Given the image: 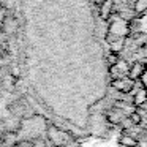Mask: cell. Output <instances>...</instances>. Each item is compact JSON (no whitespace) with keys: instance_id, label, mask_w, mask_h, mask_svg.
I'll return each mask as SVG.
<instances>
[{"instance_id":"1","label":"cell","mask_w":147,"mask_h":147,"mask_svg":"<svg viewBox=\"0 0 147 147\" xmlns=\"http://www.w3.org/2000/svg\"><path fill=\"white\" fill-rule=\"evenodd\" d=\"M131 35L130 21L125 19L123 16L114 13L108 19V33H106V41L111 45L119 40H127Z\"/></svg>"},{"instance_id":"2","label":"cell","mask_w":147,"mask_h":147,"mask_svg":"<svg viewBox=\"0 0 147 147\" xmlns=\"http://www.w3.org/2000/svg\"><path fill=\"white\" fill-rule=\"evenodd\" d=\"M134 84H136V81L125 76V78H119V79H112L111 86H112V89H115L120 93H130L134 89Z\"/></svg>"},{"instance_id":"3","label":"cell","mask_w":147,"mask_h":147,"mask_svg":"<svg viewBox=\"0 0 147 147\" xmlns=\"http://www.w3.org/2000/svg\"><path fill=\"white\" fill-rule=\"evenodd\" d=\"M128 70H130V65L127 63V60H122V59H119L114 65L109 67V73H111L112 79H119V78L128 76Z\"/></svg>"},{"instance_id":"4","label":"cell","mask_w":147,"mask_h":147,"mask_svg":"<svg viewBox=\"0 0 147 147\" xmlns=\"http://www.w3.org/2000/svg\"><path fill=\"white\" fill-rule=\"evenodd\" d=\"M144 67H146V63H142V62H134L133 65H130L128 78L133 79V81H139L141 76H142V73H144Z\"/></svg>"},{"instance_id":"5","label":"cell","mask_w":147,"mask_h":147,"mask_svg":"<svg viewBox=\"0 0 147 147\" xmlns=\"http://www.w3.org/2000/svg\"><path fill=\"white\" fill-rule=\"evenodd\" d=\"M100 14L103 19H109L114 14V0H103L100 3Z\"/></svg>"},{"instance_id":"6","label":"cell","mask_w":147,"mask_h":147,"mask_svg":"<svg viewBox=\"0 0 147 147\" xmlns=\"http://www.w3.org/2000/svg\"><path fill=\"white\" fill-rule=\"evenodd\" d=\"M119 144H120L122 147H138V139L133 134L125 131V133H122L120 138H119Z\"/></svg>"},{"instance_id":"7","label":"cell","mask_w":147,"mask_h":147,"mask_svg":"<svg viewBox=\"0 0 147 147\" xmlns=\"http://www.w3.org/2000/svg\"><path fill=\"white\" fill-rule=\"evenodd\" d=\"M146 101H147V89H144V87L141 86L139 89L136 90L134 96H133V106H138V108H141V106H142Z\"/></svg>"},{"instance_id":"8","label":"cell","mask_w":147,"mask_h":147,"mask_svg":"<svg viewBox=\"0 0 147 147\" xmlns=\"http://www.w3.org/2000/svg\"><path fill=\"white\" fill-rule=\"evenodd\" d=\"M16 27H18V22H16V19H13L11 16H7V18H3V21H2V30H3L5 33H13L14 30H16Z\"/></svg>"},{"instance_id":"9","label":"cell","mask_w":147,"mask_h":147,"mask_svg":"<svg viewBox=\"0 0 147 147\" xmlns=\"http://www.w3.org/2000/svg\"><path fill=\"white\" fill-rule=\"evenodd\" d=\"M133 11L136 16L147 13V0H133Z\"/></svg>"},{"instance_id":"10","label":"cell","mask_w":147,"mask_h":147,"mask_svg":"<svg viewBox=\"0 0 147 147\" xmlns=\"http://www.w3.org/2000/svg\"><path fill=\"white\" fill-rule=\"evenodd\" d=\"M128 120H130L131 125H139L141 122H142V117H141L139 111H133V112H130V115H128Z\"/></svg>"},{"instance_id":"11","label":"cell","mask_w":147,"mask_h":147,"mask_svg":"<svg viewBox=\"0 0 147 147\" xmlns=\"http://www.w3.org/2000/svg\"><path fill=\"white\" fill-rule=\"evenodd\" d=\"M119 60V54H115V52H109V55H108V65L111 67V65H114L115 62Z\"/></svg>"},{"instance_id":"12","label":"cell","mask_w":147,"mask_h":147,"mask_svg":"<svg viewBox=\"0 0 147 147\" xmlns=\"http://www.w3.org/2000/svg\"><path fill=\"white\" fill-rule=\"evenodd\" d=\"M141 86L144 87V89H147V63H146V67H144V73H142V76H141Z\"/></svg>"}]
</instances>
